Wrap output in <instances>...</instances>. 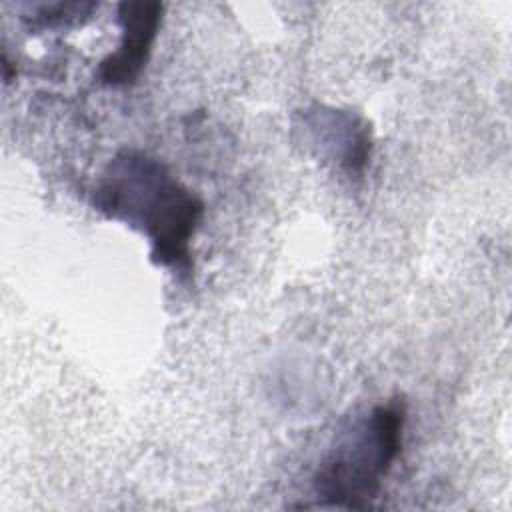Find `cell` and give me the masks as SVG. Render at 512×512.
<instances>
[{
  "mask_svg": "<svg viewBox=\"0 0 512 512\" xmlns=\"http://www.w3.org/2000/svg\"><path fill=\"white\" fill-rule=\"evenodd\" d=\"M404 402L374 406L342 432L314 474V492L332 506L364 508L402 450Z\"/></svg>",
  "mask_w": 512,
  "mask_h": 512,
  "instance_id": "2",
  "label": "cell"
},
{
  "mask_svg": "<svg viewBox=\"0 0 512 512\" xmlns=\"http://www.w3.org/2000/svg\"><path fill=\"white\" fill-rule=\"evenodd\" d=\"M164 6L156 0H124L116 16L120 24V42L98 68V78L106 86H130L146 68L162 26Z\"/></svg>",
  "mask_w": 512,
  "mask_h": 512,
  "instance_id": "3",
  "label": "cell"
},
{
  "mask_svg": "<svg viewBox=\"0 0 512 512\" xmlns=\"http://www.w3.org/2000/svg\"><path fill=\"white\" fill-rule=\"evenodd\" d=\"M304 128L312 132L316 144L330 150V156L338 160L346 174L360 176L370 158V128L368 124L342 110L316 108L304 114Z\"/></svg>",
  "mask_w": 512,
  "mask_h": 512,
  "instance_id": "4",
  "label": "cell"
},
{
  "mask_svg": "<svg viewBox=\"0 0 512 512\" xmlns=\"http://www.w3.org/2000/svg\"><path fill=\"white\" fill-rule=\"evenodd\" d=\"M94 206L140 230L156 264L178 272L192 270L190 244L204 204L160 160L138 150L118 152L98 178Z\"/></svg>",
  "mask_w": 512,
  "mask_h": 512,
  "instance_id": "1",
  "label": "cell"
},
{
  "mask_svg": "<svg viewBox=\"0 0 512 512\" xmlns=\"http://www.w3.org/2000/svg\"><path fill=\"white\" fill-rule=\"evenodd\" d=\"M94 4H80V2H58V4H44L36 12V20L42 22V26H56L66 20H72L80 16L84 10H92Z\"/></svg>",
  "mask_w": 512,
  "mask_h": 512,
  "instance_id": "5",
  "label": "cell"
}]
</instances>
